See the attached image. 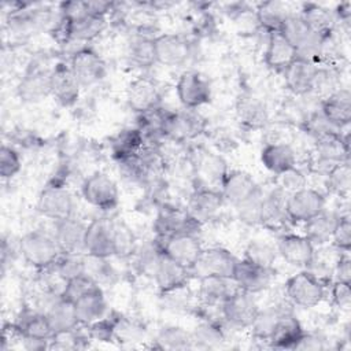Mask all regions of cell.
<instances>
[{"label": "cell", "instance_id": "obj_1", "mask_svg": "<svg viewBox=\"0 0 351 351\" xmlns=\"http://www.w3.org/2000/svg\"><path fill=\"white\" fill-rule=\"evenodd\" d=\"M18 252L23 261L37 270L51 267L62 254L52 232L30 230L18 241Z\"/></svg>", "mask_w": 351, "mask_h": 351}, {"label": "cell", "instance_id": "obj_2", "mask_svg": "<svg viewBox=\"0 0 351 351\" xmlns=\"http://www.w3.org/2000/svg\"><path fill=\"white\" fill-rule=\"evenodd\" d=\"M326 287L317 276L307 269L292 274L284 284L287 299L298 307L314 308L326 298Z\"/></svg>", "mask_w": 351, "mask_h": 351}, {"label": "cell", "instance_id": "obj_3", "mask_svg": "<svg viewBox=\"0 0 351 351\" xmlns=\"http://www.w3.org/2000/svg\"><path fill=\"white\" fill-rule=\"evenodd\" d=\"M82 199L93 208L111 211L119 204V186L117 181L104 171H93L86 176L80 186Z\"/></svg>", "mask_w": 351, "mask_h": 351}, {"label": "cell", "instance_id": "obj_4", "mask_svg": "<svg viewBox=\"0 0 351 351\" xmlns=\"http://www.w3.org/2000/svg\"><path fill=\"white\" fill-rule=\"evenodd\" d=\"M343 162H350L348 133L333 132L314 138V149L311 154L313 169L326 174L333 166Z\"/></svg>", "mask_w": 351, "mask_h": 351}, {"label": "cell", "instance_id": "obj_5", "mask_svg": "<svg viewBox=\"0 0 351 351\" xmlns=\"http://www.w3.org/2000/svg\"><path fill=\"white\" fill-rule=\"evenodd\" d=\"M37 211L52 222L75 215V200L73 193L62 184H48L37 197Z\"/></svg>", "mask_w": 351, "mask_h": 351}, {"label": "cell", "instance_id": "obj_6", "mask_svg": "<svg viewBox=\"0 0 351 351\" xmlns=\"http://www.w3.org/2000/svg\"><path fill=\"white\" fill-rule=\"evenodd\" d=\"M152 229L155 237L166 239L182 233L197 234L200 225L188 214L186 208H181L171 203H166L158 207Z\"/></svg>", "mask_w": 351, "mask_h": 351}, {"label": "cell", "instance_id": "obj_7", "mask_svg": "<svg viewBox=\"0 0 351 351\" xmlns=\"http://www.w3.org/2000/svg\"><path fill=\"white\" fill-rule=\"evenodd\" d=\"M176 93L185 110H197L211 101V84L197 70H185L176 82Z\"/></svg>", "mask_w": 351, "mask_h": 351}, {"label": "cell", "instance_id": "obj_8", "mask_svg": "<svg viewBox=\"0 0 351 351\" xmlns=\"http://www.w3.org/2000/svg\"><path fill=\"white\" fill-rule=\"evenodd\" d=\"M69 64L82 88H90L99 84L107 74L106 60L89 45L78 47L71 53Z\"/></svg>", "mask_w": 351, "mask_h": 351}, {"label": "cell", "instance_id": "obj_9", "mask_svg": "<svg viewBox=\"0 0 351 351\" xmlns=\"http://www.w3.org/2000/svg\"><path fill=\"white\" fill-rule=\"evenodd\" d=\"M193 166V178L197 181V186H208L219 189L221 182L229 171L225 158L207 148H197L191 156Z\"/></svg>", "mask_w": 351, "mask_h": 351}, {"label": "cell", "instance_id": "obj_10", "mask_svg": "<svg viewBox=\"0 0 351 351\" xmlns=\"http://www.w3.org/2000/svg\"><path fill=\"white\" fill-rule=\"evenodd\" d=\"M259 304L255 295L236 289L219 307L222 321L233 329H248L252 324Z\"/></svg>", "mask_w": 351, "mask_h": 351}, {"label": "cell", "instance_id": "obj_11", "mask_svg": "<svg viewBox=\"0 0 351 351\" xmlns=\"http://www.w3.org/2000/svg\"><path fill=\"white\" fill-rule=\"evenodd\" d=\"M326 197L315 188L304 186L287 196V217L289 223H304L325 210Z\"/></svg>", "mask_w": 351, "mask_h": 351}, {"label": "cell", "instance_id": "obj_12", "mask_svg": "<svg viewBox=\"0 0 351 351\" xmlns=\"http://www.w3.org/2000/svg\"><path fill=\"white\" fill-rule=\"evenodd\" d=\"M225 204L222 193L217 188L196 186L188 196L186 211L200 225L215 221Z\"/></svg>", "mask_w": 351, "mask_h": 351}, {"label": "cell", "instance_id": "obj_13", "mask_svg": "<svg viewBox=\"0 0 351 351\" xmlns=\"http://www.w3.org/2000/svg\"><path fill=\"white\" fill-rule=\"evenodd\" d=\"M278 256L289 266L306 269L315 255L314 244L302 233L282 232L276 241Z\"/></svg>", "mask_w": 351, "mask_h": 351}, {"label": "cell", "instance_id": "obj_14", "mask_svg": "<svg viewBox=\"0 0 351 351\" xmlns=\"http://www.w3.org/2000/svg\"><path fill=\"white\" fill-rule=\"evenodd\" d=\"M206 130V119L196 110L169 111L165 138L185 144Z\"/></svg>", "mask_w": 351, "mask_h": 351}, {"label": "cell", "instance_id": "obj_15", "mask_svg": "<svg viewBox=\"0 0 351 351\" xmlns=\"http://www.w3.org/2000/svg\"><path fill=\"white\" fill-rule=\"evenodd\" d=\"M155 60L166 67H180L192 55V45L186 37L177 33H162L154 38Z\"/></svg>", "mask_w": 351, "mask_h": 351}, {"label": "cell", "instance_id": "obj_16", "mask_svg": "<svg viewBox=\"0 0 351 351\" xmlns=\"http://www.w3.org/2000/svg\"><path fill=\"white\" fill-rule=\"evenodd\" d=\"M237 261L239 259L232 254V251L225 247L215 245L210 248H203L191 273L196 277L219 276L232 278Z\"/></svg>", "mask_w": 351, "mask_h": 351}, {"label": "cell", "instance_id": "obj_17", "mask_svg": "<svg viewBox=\"0 0 351 351\" xmlns=\"http://www.w3.org/2000/svg\"><path fill=\"white\" fill-rule=\"evenodd\" d=\"M84 252L85 255L95 258L115 256L114 221L107 218H95L88 223Z\"/></svg>", "mask_w": 351, "mask_h": 351}, {"label": "cell", "instance_id": "obj_18", "mask_svg": "<svg viewBox=\"0 0 351 351\" xmlns=\"http://www.w3.org/2000/svg\"><path fill=\"white\" fill-rule=\"evenodd\" d=\"M273 277L274 270L271 267H265L243 258L237 261L232 280L239 289L256 295L271 285Z\"/></svg>", "mask_w": 351, "mask_h": 351}, {"label": "cell", "instance_id": "obj_19", "mask_svg": "<svg viewBox=\"0 0 351 351\" xmlns=\"http://www.w3.org/2000/svg\"><path fill=\"white\" fill-rule=\"evenodd\" d=\"M158 240L160 241L162 251L166 256L181 263L189 270H192L204 248L195 233H182Z\"/></svg>", "mask_w": 351, "mask_h": 351}, {"label": "cell", "instance_id": "obj_20", "mask_svg": "<svg viewBox=\"0 0 351 351\" xmlns=\"http://www.w3.org/2000/svg\"><path fill=\"white\" fill-rule=\"evenodd\" d=\"M81 84L66 62H58L51 69V96L62 107H73L81 95Z\"/></svg>", "mask_w": 351, "mask_h": 351}, {"label": "cell", "instance_id": "obj_21", "mask_svg": "<svg viewBox=\"0 0 351 351\" xmlns=\"http://www.w3.org/2000/svg\"><path fill=\"white\" fill-rule=\"evenodd\" d=\"M18 97L25 103H40L51 96V69L29 66L16 86Z\"/></svg>", "mask_w": 351, "mask_h": 351}, {"label": "cell", "instance_id": "obj_22", "mask_svg": "<svg viewBox=\"0 0 351 351\" xmlns=\"http://www.w3.org/2000/svg\"><path fill=\"white\" fill-rule=\"evenodd\" d=\"M128 106L136 112H145L162 106V93L158 84L148 77H137L126 88Z\"/></svg>", "mask_w": 351, "mask_h": 351}, {"label": "cell", "instance_id": "obj_23", "mask_svg": "<svg viewBox=\"0 0 351 351\" xmlns=\"http://www.w3.org/2000/svg\"><path fill=\"white\" fill-rule=\"evenodd\" d=\"M88 223L75 215L55 221L52 228V234L60 248L62 252H73V254H85V234H86Z\"/></svg>", "mask_w": 351, "mask_h": 351}, {"label": "cell", "instance_id": "obj_24", "mask_svg": "<svg viewBox=\"0 0 351 351\" xmlns=\"http://www.w3.org/2000/svg\"><path fill=\"white\" fill-rule=\"evenodd\" d=\"M318 64L296 58L284 71V84L289 93L296 97L307 96L313 92Z\"/></svg>", "mask_w": 351, "mask_h": 351}, {"label": "cell", "instance_id": "obj_25", "mask_svg": "<svg viewBox=\"0 0 351 351\" xmlns=\"http://www.w3.org/2000/svg\"><path fill=\"white\" fill-rule=\"evenodd\" d=\"M191 277L192 273L189 269L163 254L151 278L162 295L186 287Z\"/></svg>", "mask_w": 351, "mask_h": 351}, {"label": "cell", "instance_id": "obj_26", "mask_svg": "<svg viewBox=\"0 0 351 351\" xmlns=\"http://www.w3.org/2000/svg\"><path fill=\"white\" fill-rule=\"evenodd\" d=\"M11 324L21 337L25 339L49 340L53 336V330L47 315L34 306H23Z\"/></svg>", "mask_w": 351, "mask_h": 351}, {"label": "cell", "instance_id": "obj_27", "mask_svg": "<svg viewBox=\"0 0 351 351\" xmlns=\"http://www.w3.org/2000/svg\"><path fill=\"white\" fill-rule=\"evenodd\" d=\"M262 166L274 176H278L298 166V152L287 141H269L261 149Z\"/></svg>", "mask_w": 351, "mask_h": 351}, {"label": "cell", "instance_id": "obj_28", "mask_svg": "<svg viewBox=\"0 0 351 351\" xmlns=\"http://www.w3.org/2000/svg\"><path fill=\"white\" fill-rule=\"evenodd\" d=\"M304 335V328L299 318L289 310L281 314L267 340V346L276 350H296Z\"/></svg>", "mask_w": 351, "mask_h": 351}, {"label": "cell", "instance_id": "obj_29", "mask_svg": "<svg viewBox=\"0 0 351 351\" xmlns=\"http://www.w3.org/2000/svg\"><path fill=\"white\" fill-rule=\"evenodd\" d=\"M287 196L281 188L274 186L267 193L263 192L261 219L259 225L270 230H281L287 223H289L287 217Z\"/></svg>", "mask_w": 351, "mask_h": 351}, {"label": "cell", "instance_id": "obj_30", "mask_svg": "<svg viewBox=\"0 0 351 351\" xmlns=\"http://www.w3.org/2000/svg\"><path fill=\"white\" fill-rule=\"evenodd\" d=\"M258 189H261V186L255 178L244 170H229L219 185L225 203H229L233 207L254 195Z\"/></svg>", "mask_w": 351, "mask_h": 351}, {"label": "cell", "instance_id": "obj_31", "mask_svg": "<svg viewBox=\"0 0 351 351\" xmlns=\"http://www.w3.org/2000/svg\"><path fill=\"white\" fill-rule=\"evenodd\" d=\"M321 114L339 130L351 122V93L348 88H339L319 101Z\"/></svg>", "mask_w": 351, "mask_h": 351}, {"label": "cell", "instance_id": "obj_32", "mask_svg": "<svg viewBox=\"0 0 351 351\" xmlns=\"http://www.w3.org/2000/svg\"><path fill=\"white\" fill-rule=\"evenodd\" d=\"M236 118L245 129H263L265 126H267L270 119L269 107L262 99L245 93L237 99Z\"/></svg>", "mask_w": 351, "mask_h": 351}, {"label": "cell", "instance_id": "obj_33", "mask_svg": "<svg viewBox=\"0 0 351 351\" xmlns=\"http://www.w3.org/2000/svg\"><path fill=\"white\" fill-rule=\"evenodd\" d=\"M74 307L81 326H88L110 313L104 291L99 285L78 298L74 302Z\"/></svg>", "mask_w": 351, "mask_h": 351}, {"label": "cell", "instance_id": "obj_34", "mask_svg": "<svg viewBox=\"0 0 351 351\" xmlns=\"http://www.w3.org/2000/svg\"><path fill=\"white\" fill-rule=\"evenodd\" d=\"M237 289L234 281L228 277L204 276L199 277L197 296L206 307H221L222 303Z\"/></svg>", "mask_w": 351, "mask_h": 351}, {"label": "cell", "instance_id": "obj_35", "mask_svg": "<svg viewBox=\"0 0 351 351\" xmlns=\"http://www.w3.org/2000/svg\"><path fill=\"white\" fill-rule=\"evenodd\" d=\"M296 58V48L281 33L267 34L263 60L270 70L282 73Z\"/></svg>", "mask_w": 351, "mask_h": 351}, {"label": "cell", "instance_id": "obj_36", "mask_svg": "<svg viewBox=\"0 0 351 351\" xmlns=\"http://www.w3.org/2000/svg\"><path fill=\"white\" fill-rule=\"evenodd\" d=\"M55 333L77 329L80 325L74 303L63 296H55L43 310Z\"/></svg>", "mask_w": 351, "mask_h": 351}, {"label": "cell", "instance_id": "obj_37", "mask_svg": "<svg viewBox=\"0 0 351 351\" xmlns=\"http://www.w3.org/2000/svg\"><path fill=\"white\" fill-rule=\"evenodd\" d=\"M67 44H88L99 37L107 27V18L85 14L77 19L67 21Z\"/></svg>", "mask_w": 351, "mask_h": 351}, {"label": "cell", "instance_id": "obj_38", "mask_svg": "<svg viewBox=\"0 0 351 351\" xmlns=\"http://www.w3.org/2000/svg\"><path fill=\"white\" fill-rule=\"evenodd\" d=\"M145 144V137L138 128H123L110 138V152L114 160L119 162L136 156Z\"/></svg>", "mask_w": 351, "mask_h": 351}, {"label": "cell", "instance_id": "obj_39", "mask_svg": "<svg viewBox=\"0 0 351 351\" xmlns=\"http://www.w3.org/2000/svg\"><path fill=\"white\" fill-rule=\"evenodd\" d=\"M193 348L211 350L218 348L226 341L223 321H217L210 317L202 318L191 330Z\"/></svg>", "mask_w": 351, "mask_h": 351}, {"label": "cell", "instance_id": "obj_40", "mask_svg": "<svg viewBox=\"0 0 351 351\" xmlns=\"http://www.w3.org/2000/svg\"><path fill=\"white\" fill-rule=\"evenodd\" d=\"M292 11L282 1H262L255 7V14L258 19L259 29L266 32V34L280 33L287 16Z\"/></svg>", "mask_w": 351, "mask_h": 351}, {"label": "cell", "instance_id": "obj_41", "mask_svg": "<svg viewBox=\"0 0 351 351\" xmlns=\"http://www.w3.org/2000/svg\"><path fill=\"white\" fill-rule=\"evenodd\" d=\"M155 36L137 32L128 43L126 58L128 62L136 69H149L156 63L155 49H154Z\"/></svg>", "mask_w": 351, "mask_h": 351}, {"label": "cell", "instance_id": "obj_42", "mask_svg": "<svg viewBox=\"0 0 351 351\" xmlns=\"http://www.w3.org/2000/svg\"><path fill=\"white\" fill-rule=\"evenodd\" d=\"M337 219L336 211H328L326 208L318 215L313 217L303 225V234L314 244L315 248L330 244L333 228Z\"/></svg>", "mask_w": 351, "mask_h": 351}, {"label": "cell", "instance_id": "obj_43", "mask_svg": "<svg viewBox=\"0 0 351 351\" xmlns=\"http://www.w3.org/2000/svg\"><path fill=\"white\" fill-rule=\"evenodd\" d=\"M310 30L321 37H328L336 30V19L333 10L315 3H304L299 11Z\"/></svg>", "mask_w": 351, "mask_h": 351}, {"label": "cell", "instance_id": "obj_44", "mask_svg": "<svg viewBox=\"0 0 351 351\" xmlns=\"http://www.w3.org/2000/svg\"><path fill=\"white\" fill-rule=\"evenodd\" d=\"M162 256H163V251H162L160 241L155 237L152 240H147L140 244L137 243V247L130 258L134 269L140 274L145 277H152Z\"/></svg>", "mask_w": 351, "mask_h": 351}, {"label": "cell", "instance_id": "obj_45", "mask_svg": "<svg viewBox=\"0 0 351 351\" xmlns=\"http://www.w3.org/2000/svg\"><path fill=\"white\" fill-rule=\"evenodd\" d=\"M154 347L159 350H193L192 335L182 326L165 325L155 335Z\"/></svg>", "mask_w": 351, "mask_h": 351}, {"label": "cell", "instance_id": "obj_46", "mask_svg": "<svg viewBox=\"0 0 351 351\" xmlns=\"http://www.w3.org/2000/svg\"><path fill=\"white\" fill-rule=\"evenodd\" d=\"M285 311H289V310H285V307H282V304H273V306H267L265 308H259L252 324L248 328L252 339L256 341L267 343V340L274 329L276 322L278 321L281 314H284Z\"/></svg>", "mask_w": 351, "mask_h": 351}, {"label": "cell", "instance_id": "obj_47", "mask_svg": "<svg viewBox=\"0 0 351 351\" xmlns=\"http://www.w3.org/2000/svg\"><path fill=\"white\" fill-rule=\"evenodd\" d=\"M325 185L329 193L340 199H347L351 189L350 162H343L333 166L325 174Z\"/></svg>", "mask_w": 351, "mask_h": 351}, {"label": "cell", "instance_id": "obj_48", "mask_svg": "<svg viewBox=\"0 0 351 351\" xmlns=\"http://www.w3.org/2000/svg\"><path fill=\"white\" fill-rule=\"evenodd\" d=\"M111 258H95L85 255V274L99 287L111 285L117 281V270L110 262Z\"/></svg>", "mask_w": 351, "mask_h": 351}, {"label": "cell", "instance_id": "obj_49", "mask_svg": "<svg viewBox=\"0 0 351 351\" xmlns=\"http://www.w3.org/2000/svg\"><path fill=\"white\" fill-rule=\"evenodd\" d=\"M244 258L256 265L273 269L274 262L278 258V254H277L276 244L255 239L247 244L244 250Z\"/></svg>", "mask_w": 351, "mask_h": 351}, {"label": "cell", "instance_id": "obj_50", "mask_svg": "<svg viewBox=\"0 0 351 351\" xmlns=\"http://www.w3.org/2000/svg\"><path fill=\"white\" fill-rule=\"evenodd\" d=\"M145 328L136 319L130 317L121 315L115 313V326H114V340L121 343H137L144 339Z\"/></svg>", "mask_w": 351, "mask_h": 351}, {"label": "cell", "instance_id": "obj_51", "mask_svg": "<svg viewBox=\"0 0 351 351\" xmlns=\"http://www.w3.org/2000/svg\"><path fill=\"white\" fill-rule=\"evenodd\" d=\"M52 267L64 281L85 274V254L62 252Z\"/></svg>", "mask_w": 351, "mask_h": 351}, {"label": "cell", "instance_id": "obj_52", "mask_svg": "<svg viewBox=\"0 0 351 351\" xmlns=\"http://www.w3.org/2000/svg\"><path fill=\"white\" fill-rule=\"evenodd\" d=\"M280 33L296 48V47H299L313 32L310 30L308 25L306 23V21H304L303 16L300 15V12H291V14L287 16V19H285V22H284V25H282Z\"/></svg>", "mask_w": 351, "mask_h": 351}, {"label": "cell", "instance_id": "obj_53", "mask_svg": "<svg viewBox=\"0 0 351 351\" xmlns=\"http://www.w3.org/2000/svg\"><path fill=\"white\" fill-rule=\"evenodd\" d=\"M262 199L263 192L262 189H258L254 195L234 206L236 215L240 222H243L247 226H258L261 219V207H262Z\"/></svg>", "mask_w": 351, "mask_h": 351}, {"label": "cell", "instance_id": "obj_54", "mask_svg": "<svg viewBox=\"0 0 351 351\" xmlns=\"http://www.w3.org/2000/svg\"><path fill=\"white\" fill-rule=\"evenodd\" d=\"M114 244L118 258H130L137 247L134 233L122 221H114Z\"/></svg>", "mask_w": 351, "mask_h": 351}, {"label": "cell", "instance_id": "obj_55", "mask_svg": "<svg viewBox=\"0 0 351 351\" xmlns=\"http://www.w3.org/2000/svg\"><path fill=\"white\" fill-rule=\"evenodd\" d=\"M330 244L339 252H350L351 248V218L350 214L337 213Z\"/></svg>", "mask_w": 351, "mask_h": 351}, {"label": "cell", "instance_id": "obj_56", "mask_svg": "<svg viewBox=\"0 0 351 351\" xmlns=\"http://www.w3.org/2000/svg\"><path fill=\"white\" fill-rule=\"evenodd\" d=\"M80 326L73 330L55 333L49 340V350H78L86 346V341L90 340L88 333H81Z\"/></svg>", "mask_w": 351, "mask_h": 351}, {"label": "cell", "instance_id": "obj_57", "mask_svg": "<svg viewBox=\"0 0 351 351\" xmlns=\"http://www.w3.org/2000/svg\"><path fill=\"white\" fill-rule=\"evenodd\" d=\"M22 170V156L18 149L3 144L0 149V176L3 180H11Z\"/></svg>", "mask_w": 351, "mask_h": 351}, {"label": "cell", "instance_id": "obj_58", "mask_svg": "<svg viewBox=\"0 0 351 351\" xmlns=\"http://www.w3.org/2000/svg\"><path fill=\"white\" fill-rule=\"evenodd\" d=\"M114 326H115V311H110L104 318L85 326L90 340L99 343L114 341Z\"/></svg>", "mask_w": 351, "mask_h": 351}, {"label": "cell", "instance_id": "obj_59", "mask_svg": "<svg viewBox=\"0 0 351 351\" xmlns=\"http://www.w3.org/2000/svg\"><path fill=\"white\" fill-rule=\"evenodd\" d=\"M95 287H97V284L90 277H88L86 274H81L66 281L62 296L74 303L78 298H81L84 293Z\"/></svg>", "mask_w": 351, "mask_h": 351}, {"label": "cell", "instance_id": "obj_60", "mask_svg": "<svg viewBox=\"0 0 351 351\" xmlns=\"http://www.w3.org/2000/svg\"><path fill=\"white\" fill-rule=\"evenodd\" d=\"M276 177H277V186L281 188L288 195L298 189L307 186V177L298 166L276 176Z\"/></svg>", "mask_w": 351, "mask_h": 351}, {"label": "cell", "instance_id": "obj_61", "mask_svg": "<svg viewBox=\"0 0 351 351\" xmlns=\"http://www.w3.org/2000/svg\"><path fill=\"white\" fill-rule=\"evenodd\" d=\"M329 295L335 307H337L341 311L350 310V306H351L350 284L340 282V281H330Z\"/></svg>", "mask_w": 351, "mask_h": 351}, {"label": "cell", "instance_id": "obj_62", "mask_svg": "<svg viewBox=\"0 0 351 351\" xmlns=\"http://www.w3.org/2000/svg\"><path fill=\"white\" fill-rule=\"evenodd\" d=\"M332 281L351 282V259L348 252H339L333 265Z\"/></svg>", "mask_w": 351, "mask_h": 351}, {"label": "cell", "instance_id": "obj_63", "mask_svg": "<svg viewBox=\"0 0 351 351\" xmlns=\"http://www.w3.org/2000/svg\"><path fill=\"white\" fill-rule=\"evenodd\" d=\"M325 348V337L317 332H306L300 339L296 350H321Z\"/></svg>", "mask_w": 351, "mask_h": 351}, {"label": "cell", "instance_id": "obj_64", "mask_svg": "<svg viewBox=\"0 0 351 351\" xmlns=\"http://www.w3.org/2000/svg\"><path fill=\"white\" fill-rule=\"evenodd\" d=\"M335 14V19H336V25L340 23V26H344L348 29L350 26V19H351V4L350 1H344L336 5V8L333 10Z\"/></svg>", "mask_w": 351, "mask_h": 351}]
</instances>
